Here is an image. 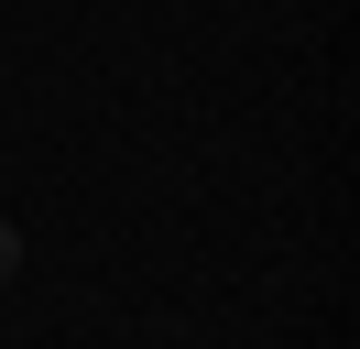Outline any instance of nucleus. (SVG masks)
Returning <instances> with one entry per match:
<instances>
[{"label":"nucleus","mask_w":360,"mask_h":349,"mask_svg":"<svg viewBox=\"0 0 360 349\" xmlns=\"http://www.w3.org/2000/svg\"><path fill=\"white\" fill-rule=\"evenodd\" d=\"M0 273H11V229H0Z\"/></svg>","instance_id":"1"}]
</instances>
